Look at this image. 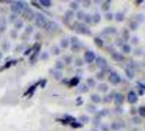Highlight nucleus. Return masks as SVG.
<instances>
[{"label":"nucleus","mask_w":145,"mask_h":131,"mask_svg":"<svg viewBox=\"0 0 145 131\" xmlns=\"http://www.w3.org/2000/svg\"><path fill=\"white\" fill-rule=\"evenodd\" d=\"M27 7L28 5L25 2H14L10 5V10L12 13L17 16V15L22 13V11Z\"/></svg>","instance_id":"1"},{"label":"nucleus","mask_w":145,"mask_h":131,"mask_svg":"<svg viewBox=\"0 0 145 131\" xmlns=\"http://www.w3.org/2000/svg\"><path fill=\"white\" fill-rule=\"evenodd\" d=\"M74 27H75L76 32L78 33H81V34H90L91 33L88 27H87V26L84 25L83 23L76 22L75 25H74Z\"/></svg>","instance_id":"2"},{"label":"nucleus","mask_w":145,"mask_h":131,"mask_svg":"<svg viewBox=\"0 0 145 131\" xmlns=\"http://www.w3.org/2000/svg\"><path fill=\"white\" fill-rule=\"evenodd\" d=\"M34 20H35V25L38 27H42L44 26V24L47 22V18L41 13H37L35 14V17H34Z\"/></svg>","instance_id":"3"},{"label":"nucleus","mask_w":145,"mask_h":131,"mask_svg":"<svg viewBox=\"0 0 145 131\" xmlns=\"http://www.w3.org/2000/svg\"><path fill=\"white\" fill-rule=\"evenodd\" d=\"M44 28L45 31H47L48 32H56L58 28H59V26H58V24L57 23H55L54 21H47L45 24H44Z\"/></svg>","instance_id":"4"},{"label":"nucleus","mask_w":145,"mask_h":131,"mask_svg":"<svg viewBox=\"0 0 145 131\" xmlns=\"http://www.w3.org/2000/svg\"><path fill=\"white\" fill-rule=\"evenodd\" d=\"M22 16L24 19L27 20H34V17H35V13L30 7H27L22 11Z\"/></svg>","instance_id":"5"},{"label":"nucleus","mask_w":145,"mask_h":131,"mask_svg":"<svg viewBox=\"0 0 145 131\" xmlns=\"http://www.w3.org/2000/svg\"><path fill=\"white\" fill-rule=\"evenodd\" d=\"M95 60H96V65H97L100 69L104 70V69H106V68H107V66H108L107 60H106L105 59H104V57H102V56H98L97 58H95Z\"/></svg>","instance_id":"6"},{"label":"nucleus","mask_w":145,"mask_h":131,"mask_svg":"<svg viewBox=\"0 0 145 131\" xmlns=\"http://www.w3.org/2000/svg\"><path fill=\"white\" fill-rule=\"evenodd\" d=\"M110 81L111 82V84H113L114 85H116V84H119L120 83H121V78L117 72H112L110 75Z\"/></svg>","instance_id":"7"},{"label":"nucleus","mask_w":145,"mask_h":131,"mask_svg":"<svg viewBox=\"0 0 145 131\" xmlns=\"http://www.w3.org/2000/svg\"><path fill=\"white\" fill-rule=\"evenodd\" d=\"M95 53L92 50H88L85 53V61L88 63H92L95 60Z\"/></svg>","instance_id":"8"},{"label":"nucleus","mask_w":145,"mask_h":131,"mask_svg":"<svg viewBox=\"0 0 145 131\" xmlns=\"http://www.w3.org/2000/svg\"><path fill=\"white\" fill-rule=\"evenodd\" d=\"M127 100L131 104H135L137 101V94L134 91H130L127 94Z\"/></svg>","instance_id":"9"},{"label":"nucleus","mask_w":145,"mask_h":131,"mask_svg":"<svg viewBox=\"0 0 145 131\" xmlns=\"http://www.w3.org/2000/svg\"><path fill=\"white\" fill-rule=\"evenodd\" d=\"M116 32H117V30L115 27L107 26L102 31V33H104V35H113V34H115V33H116Z\"/></svg>","instance_id":"10"},{"label":"nucleus","mask_w":145,"mask_h":131,"mask_svg":"<svg viewBox=\"0 0 145 131\" xmlns=\"http://www.w3.org/2000/svg\"><path fill=\"white\" fill-rule=\"evenodd\" d=\"M124 127H125V124L123 123L122 122H113V123H111V125H110L111 129L114 130V131L120 130Z\"/></svg>","instance_id":"11"},{"label":"nucleus","mask_w":145,"mask_h":131,"mask_svg":"<svg viewBox=\"0 0 145 131\" xmlns=\"http://www.w3.org/2000/svg\"><path fill=\"white\" fill-rule=\"evenodd\" d=\"M114 100H115V102L116 104L118 105H121L124 101V96H123V94L121 93H116L115 95H114Z\"/></svg>","instance_id":"12"},{"label":"nucleus","mask_w":145,"mask_h":131,"mask_svg":"<svg viewBox=\"0 0 145 131\" xmlns=\"http://www.w3.org/2000/svg\"><path fill=\"white\" fill-rule=\"evenodd\" d=\"M51 73L52 76H53V78L55 79V80H60L61 78H63V73L61 71H58V70H52L51 71Z\"/></svg>","instance_id":"13"},{"label":"nucleus","mask_w":145,"mask_h":131,"mask_svg":"<svg viewBox=\"0 0 145 131\" xmlns=\"http://www.w3.org/2000/svg\"><path fill=\"white\" fill-rule=\"evenodd\" d=\"M111 56L113 58V60H115V61H122L123 60H124V56H123V54L119 53V52H113L111 54Z\"/></svg>","instance_id":"14"},{"label":"nucleus","mask_w":145,"mask_h":131,"mask_svg":"<svg viewBox=\"0 0 145 131\" xmlns=\"http://www.w3.org/2000/svg\"><path fill=\"white\" fill-rule=\"evenodd\" d=\"M90 99L91 100L93 103H95V104H98V103H100L101 102V97L99 94H91V96H90Z\"/></svg>","instance_id":"15"},{"label":"nucleus","mask_w":145,"mask_h":131,"mask_svg":"<svg viewBox=\"0 0 145 131\" xmlns=\"http://www.w3.org/2000/svg\"><path fill=\"white\" fill-rule=\"evenodd\" d=\"M125 73L126 75V77H127L129 79H133L134 78V71L133 70H132L131 68H129V67H126L125 68Z\"/></svg>","instance_id":"16"},{"label":"nucleus","mask_w":145,"mask_h":131,"mask_svg":"<svg viewBox=\"0 0 145 131\" xmlns=\"http://www.w3.org/2000/svg\"><path fill=\"white\" fill-rule=\"evenodd\" d=\"M98 89L100 91V92H103V93H105L107 92L108 90H109V86H108L107 84H104V83H101L98 85Z\"/></svg>","instance_id":"17"},{"label":"nucleus","mask_w":145,"mask_h":131,"mask_svg":"<svg viewBox=\"0 0 145 131\" xmlns=\"http://www.w3.org/2000/svg\"><path fill=\"white\" fill-rule=\"evenodd\" d=\"M74 16H75V12H74L73 10H68L66 11V13H64V17L69 20L73 19Z\"/></svg>","instance_id":"18"},{"label":"nucleus","mask_w":145,"mask_h":131,"mask_svg":"<svg viewBox=\"0 0 145 131\" xmlns=\"http://www.w3.org/2000/svg\"><path fill=\"white\" fill-rule=\"evenodd\" d=\"M135 21H136V22H137L138 24L143 23L144 21V15L143 13L137 14L135 16Z\"/></svg>","instance_id":"19"},{"label":"nucleus","mask_w":145,"mask_h":131,"mask_svg":"<svg viewBox=\"0 0 145 131\" xmlns=\"http://www.w3.org/2000/svg\"><path fill=\"white\" fill-rule=\"evenodd\" d=\"M69 44H70V41H69V39H67V38L61 39L60 42V47L63 48V49H67L68 47H69Z\"/></svg>","instance_id":"20"},{"label":"nucleus","mask_w":145,"mask_h":131,"mask_svg":"<svg viewBox=\"0 0 145 131\" xmlns=\"http://www.w3.org/2000/svg\"><path fill=\"white\" fill-rule=\"evenodd\" d=\"M121 50H122V52L123 53H125V54H129L131 52V50H132V48H131V45L130 44H124L121 46Z\"/></svg>","instance_id":"21"},{"label":"nucleus","mask_w":145,"mask_h":131,"mask_svg":"<svg viewBox=\"0 0 145 131\" xmlns=\"http://www.w3.org/2000/svg\"><path fill=\"white\" fill-rule=\"evenodd\" d=\"M77 90L79 91L80 93H87L88 91V87L87 84H80L78 86Z\"/></svg>","instance_id":"22"},{"label":"nucleus","mask_w":145,"mask_h":131,"mask_svg":"<svg viewBox=\"0 0 145 131\" xmlns=\"http://www.w3.org/2000/svg\"><path fill=\"white\" fill-rule=\"evenodd\" d=\"M124 18H125V16L122 12H117L115 16V19L117 22H121V21H123V20H124Z\"/></svg>","instance_id":"23"},{"label":"nucleus","mask_w":145,"mask_h":131,"mask_svg":"<svg viewBox=\"0 0 145 131\" xmlns=\"http://www.w3.org/2000/svg\"><path fill=\"white\" fill-rule=\"evenodd\" d=\"M70 50H71V51L74 53H77L81 50V45H80L79 43H77V44H71V46H70Z\"/></svg>","instance_id":"24"},{"label":"nucleus","mask_w":145,"mask_h":131,"mask_svg":"<svg viewBox=\"0 0 145 131\" xmlns=\"http://www.w3.org/2000/svg\"><path fill=\"white\" fill-rule=\"evenodd\" d=\"M92 23H95V24L99 23L101 20V16L98 13H95L93 16H92Z\"/></svg>","instance_id":"25"},{"label":"nucleus","mask_w":145,"mask_h":131,"mask_svg":"<svg viewBox=\"0 0 145 131\" xmlns=\"http://www.w3.org/2000/svg\"><path fill=\"white\" fill-rule=\"evenodd\" d=\"M110 113V111L108 110V109H102V110H100L99 112H98V118H101V117H106V116H108Z\"/></svg>","instance_id":"26"},{"label":"nucleus","mask_w":145,"mask_h":131,"mask_svg":"<svg viewBox=\"0 0 145 131\" xmlns=\"http://www.w3.org/2000/svg\"><path fill=\"white\" fill-rule=\"evenodd\" d=\"M110 8V1H106L101 5V10L103 11H108Z\"/></svg>","instance_id":"27"},{"label":"nucleus","mask_w":145,"mask_h":131,"mask_svg":"<svg viewBox=\"0 0 145 131\" xmlns=\"http://www.w3.org/2000/svg\"><path fill=\"white\" fill-rule=\"evenodd\" d=\"M6 26H7V21H6L5 18L4 17L0 18V29L2 31H4L6 28Z\"/></svg>","instance_id":"28"},{"label":"nucleus","mask_w":145,"mask_h":131,"mask_svg":"<svg viewBox=\"0 0 145 131\" xmlns=\"http://www.w3.org/2000/svg\"><path fill=\"white\" fill-rule=\"evenodd\" d=\"M55 70H58V71H61L63 68H64V63L63 61H61V60H57L56 62H55Z\"/></svg>","instance_id":"29"},{"label":"nucleus","mask_w":145,"mask_h":131,"mask_svg":"<svg viewBox=\"0 0 145 131\" xmlns=\"http://www.w3.org/2000/svg\"><path fill=\"white\" fill-rule=\"evenodd\" d=\"M87 85L88 87H91V88H93L95 87V85H96V82L92 78H88L87 79Z\"/></svg>","instance_id":"30"},{"label":"nucleus","mask_w":145,"mask_h":131,"mask_svg":"<svg viewBox=\"0 0 145 131\" xmlns=\"http://www.w3.org/2000/svg\"><path fill=\"white\" fill-rule=\"evenodd\" d=\"M85 15H86V13H85L84 11H82V10H78V11L76 13L75 16H76V18H77L78 20H83V19H84V17H85Z\"/></svg>","instance_id":"31"},{"label":"nucleus","mask_w":145,"mask_h":131,"mask_svg":"<svg viewBox=\"0 0 145 131\" xmlns=\"http://www.w3.org/2000/svg\"><path fill=\"white\" fill-rule=\"evenodd\" d=\"M130 39V35H129V32L126 29H125L122 32V40L123 41H128Z\"/></svg>","instance_id":"32"},{"label":"nucleus","mask_w":145,"mask_h":131,"mask_svg":"<svg viewBox=\"0 0 145 131\" xmlns=\"http://www.w3.org/2000/svg\"><path fill=\"white\" fill-rule=\"evenodd\" d=\"M138 26H139V24L137 22H136L135 20L132 21V22L129 24V27H130V29L132 31H136V30L138 28Z\"/></svg>","instance_id":"33"},{"label":"nucleus","mask_w":145,"mask_h":131,"mask_svg":"<svg viewBox=\"0 0 145 131\" xmlns=\"http://www.w3.org/2000/svg\"><path fill=\"white\" fill-rule=\"evenodd\" d=\"M84 22L86 24H92V16L91 15H89V14H86L85 15V17H84Z\"/></svg>","instance_id":"34"},{"label":"nucleus","mask_w":145,"mask_h":131,"mask_svg":"<svg viewBox=\"0 0 145 131\" xmlns=\"http://www.w3.org/2000/svg\"><path fill=\"white\" fill-rule=\"evenodd\" d=\"M70 7L71 9V10H76L79 8V4L76 1H72L70 3Z\"/></svg>","instance_id":"35"},{"label":"nucleus","mask_w":145,"mask_h":131,"mask_svg":"<svg viewBox=\"0 0 145 131\" xmlns=\"http://www.w3.org/2000/svg\"><path fill=\"white\" fill-rule=\"evenodd\" d=\"M94 43H95V44L99 48H102L104 46V41L102 40L100 38H94Z\"/></svg>","instance_id":"36"},{"label":"nucleus","mask_w":145,"mask_h":131,"mask_svg":"<svg viewBox=\"0 0 145 131\" xmlns=\"http://www.w3.org/2000/svg\"><path fill=\"white\" fill-rule=\"evenodd\" d=\"M132 123H133L134 124H136V125H138V124H141L142 123V119L140 117H138V116H134L133 118H132Z\"/></svg>","instance_id":"37"},{"label":"nucleus","mask_w":145,"mask_h":131,"mask_svg":"<svg viewBox=\"0 0 145 131\" xmlns=\"http://www.w3.org/2000/svg\"><path fill=\"white\" fill-rule=\"evenodd\" d=\"M51 52L54 56H59L60 54V48L57 46H53L51 48Z\"/></svg>","instance_id":"38"},{"label":"nucleus","mask_w":145,"mask_h":131,"mask_svg":"<svg viewBox=\"0 0 145 131\" xmlns=\"http://www.w3.org/2000/svg\"><path fill=\"white\" fill-rule=\"evenodd\" d=\"M133 54H134V56H143V48H137L134 50Z\"/></svg>","instance_id":"39"},{"label":"nucleus","mask_w":145,"mask_h":131,"mask_svg":"<svg viewBox=\"0 0 145 131\" xmlns=\"http://www.w3.org/2000/svg\"><path fill=\"white\" fill-rule=\"evenodd\" d=\"M79 121L82 123H88L89 122V118L86 115H82V116H80Z\"/></svg>","instance_id":"40"},{"label":"nucleus","mask_w":145,"mask_h":131,"mask_svg":"<svg viewBox=\"0 0 145 131\" xmlns=\"http://www.w3.org/2000/svg\"><path fill=\"white\" fill-rule=\"evenodd\" d=\"M87 110H88V112H90V113H94V112L97 111V107H96V106H95L94 105L90 104V105L88 106Z\"/></svg>","instance_id":"41"},{"label":"nucleus","mask_w":145,"mask_h":131,"mask_svg":"<svg viewBox=\"0 0 145 131\" xmlns=\"http://www.w3.org/2000/svg\"><path fill=\"white\" fill-rule=\"evenodd\" d=\"M33 30L34 29L32 26H27L25 27V33H26V35H30L33 32Z\"/></svg>","instance_id":"42"},{"label":"nucleus","mask_w":145,"mask_h":131,"mask_svg":"<svg viewBox=\"0 0 145 131\" xmlns=\"http://www.w3.org/2000/svg\"><path fill=\"white\" fill-rule=\"evenodd\" d=\"M39 3L46 8H48L49 6H51V4H52L51 1H49V0H41Z\"/></svg>","instance_id":"43"},{"label":"nucleus","mask_w":145,"mask_h":131,"mask_svg":"<svg viewBox=\"0 0 145 131\" xmlns=\"http://www.w3.org/2000/svg\"><path fill=\"white\" fill-rule=\"evenodd\" d=\"M23 25H24L23 21L21 20H17L15 22V28H17V29H20L21 27H23Z\"/></svg>","instance_id":"44"},{"label":"nucleus","mask_w":145,"mask_h":131,"mask_svg":"<svg viewBox=\"0 0 145 131\" xmlns=\"http://www.w3.org/2000/svg\"><path fill=\"white\" fill-rule=\"evenodd\" d=\"M104 77H105V73H104V72L100 71V72H97L96 78L98 79V80H103V79L104 78Z\"/></svg>","instance_id":"45"},{"label":"nucleus","mask_w":145,"mask_h":131,"mask_svg":"<svg viewBox=\"0 0 145 131\" xmlns=\"http://www.w3.org/2000/svg\"><path fill=\"white\" fill-rule=\"evenodd\" d=\"M113 99V97H112V94H106V95H104V102H105V103H110V102H111V100Z\"/></svg>","instance_id":"46"},{"label":"nucleus","mask_w":145,"mask_h":131,"mask_svg":"<svg viewBox=\"0 0 145 131\" xmlns=\"http://www.w3.org/2000/svg\"><path fill=\"white\" fill-rule=\"evenodd\" d=\"M64 61L66 65H70V64H71V62H72V57L70 56H64Z\"/></svg>","instance_id":"47"},{"label":"nucleus","mask_w":145,"mask_h":131,"mask_svg":"<svg viewBox=\"0 0 145 131\" xmlns=\"http://www.w3.org/2000/svg\"><path fill=\"white\" fill-rule=\"evenodd\" d=\"M17 20H18L17 16L15 14H11V15H10V16H9V20H10V23H15Z\"/></svg>","instance_id":"48"},{"label":"nucleus","mask_w":145,"mask_h":131,"mask_svg":"<svg viewBox=\"0 0 145 131\" xmlns=\"http://www.w3.org/2000/svg\"><path fill=\"white\" fill-rule=\"evenodd\" d=\"M92 122V124H93L95 127H98L100 125V118L98 117H95Z\"/></svg>","instance_id":"49"},{"label":"nucleus","mask_w":145,"mask_h":131,"mask_svg":"<svg viewBox=\"0 0 145 131\" xmlns=\"http://www.w3.org/2000/svg\"><path fill=\"white\" fill-rule=\"evenodd\" d=\"M130 39H131V43L133 45H137L138 44V43H139V38H137V36H133V37H132Z\"/></svg>","instance_id":"50"},{"label":"nucleus","mask_w":145,"mask_h":131,"mask_svg":"<svg viewBox=\"0 0 145 131\" xmlns=\"http://www.w3.org/2000/svg\"><path fill=\"white\" fill-rule=\"evenodd\" d=\"M75 64L76 66H83V64H84V60L81 59V58H77V59L75 60Z\"/></svg>","instance_id":"51"},{"label":"nucleus","mask_w":145,"mask_h":131,"mask_svg":"<svg viewBox=\"0 0 145 131\" xmlns=\"http://www.w3.org/2000/svg\"><path fill=\"white\" fill-rule=\"evenodd\" d=\"M138 113H139V115L142 118L145 117V107L144 106H140V107L138 108Z\"/></svg>","instance_id":"52"},{"label":"nucleus","mask_w":145,"mask_h":131,"mask_svg":"<svg viewBox=\"0 0 145 131\" xmlns=\"http://www.w3.org/2000/svg\"><path fill=\"white\" fill-rule=\"evenodd\" d=\"M104 16H105L106 20H112L113 17H114L113 14L111 13V12H106L105 15H104Z\"/></svg>","instance_id":"53"},{"label":"nucleus","mask_w":145,"mask_h":131,"mask_svg":"<svg viewBox=\"0 0 145 131\" xmlns=\"http://www.w3.org/2000/svg\"><path fill=\"white\" fill-rule=\"evenodd\" d=\"M10 37L12 38H16L18 37V33H17V31L15 29H13L10 31Z\"/></svg>","instance_id":"54"},{"label":"nucleus","mask_w":145,"mask_h":131,"mask_svg":"<svg viewBox=\"0 0 145 131\" xmlns=\"http://www.w3.org/2000/svg\"><path fill=\"white\" fill-rule=\"evenodd\" d=\"M78 84H79V78H74L70 80V85H72V86H75V85Z\"/></svg>","instance_id":"55"},{"label":"nucleus","mask_w":145,"mask_h":131,"mask_svg":"<svg viewBox=\"0 0 145 131\" xmlns=\"http://www.w3.org/2000/svg\"><path fill=\"white\" fill-rule=\"evenodd\" d=\"M115 44L117 46H122L123 44H124V41L122 40V38H117L115 40Z\"/></svg>","instance_id":"56"},{"label":"nucleus","mask_w":145,"mask_h":131,"mask_svg":"<svg viewBox=\"0 0 145 131\" xmlns=\"http://www.w3.org/2000/svg\"><path fill=\"white\" fill-rule=\"evenodd\" d=\"M48 57H49V54H48V52H46V51L41 54V59H42V60H48Z\"/></svg>","instance_id":"57"},{"label":"nucleus","mask_w":145,"mask_h":131,"mask_svg":"<svg viewBox=\"0 0 145 131\" xmlns=\"http://www.w3.org/2000/svg\"><path fill=\"white\" fill-rule=\"evenodd\" d=\"M70 44H77V43H79V39L76 37H71L70 39Z\"/></svg>","instance_id":"58"},{"label":"nucleus","mask_w":145,"mask_h":131,"mask_svg":"<svg viewBox=\"0 0 145 131\" xmlns=\"http://www.w3.org/2000/svg\"><path fill=\"white\" fill-rule=\"evenodd\" d=\"M115 113H118V114H121L123 112V109L121 107V106H117V107L115 109Z\"/></svg>","instance_id":"59"},{"label":"nucleus","mask_w":145,"mask_h":131,"mask_svg":"<svg viewBox=\"0 0 145 131\" xmlns=\"http://www.w3.org/2000/svg\"><path fill=\"white\" fill-rule=\"evenodd\" d=\"M92 4V2L91 1H84V2H82V4H83V6H84V7H86V8H88L89 7V5H90Z\"/></svg>","instance_id":"60"},{"label":"nucleus","mask_w":145,"mask_h":131,"mask_svg":"<svg viewBox=\"0 0 145 131\" xmlns=\"http://www.w3.org/2000/svg\"><path fill=\"white\" fill-rule=\"evenodd\" d=\"M71 126L74 127V128H80L82 125H81V124H80V123H76L75 122H74V123H71Z\"/></svg>","instance_id":"61"},{"label":"nucleus","mask_w":145,"mask_h":131,"mask_svg":"<svg viewBox=\"0 0 145 131\" xmlns=\"http://www.w3.org/2000/svg\"><path fill=\"white\" fill-rule=\"evenodd\" d=\"M101 129L103 131H108L109 130V128H108V126L106 125V124H104V125H103L101 127Z\"/></svg>","instance_id":"62"},{"label":"nucleus","mask_w":145,"mask_h":131,"mask_svg":"<svg viewBox=\"0 0 145 131\" xmlns=\"http://www.w3.org/2000/svg\"><path fill=\"white\" fill-rule=\"evenodd\" d=\"M92 131H98L97 129H93V130H92Z\"/></svg>","instance_id":"63"},{"label":"nucleus","mask_w":145,"mask_h":131,"mask_svg":"<svg viewBox=\"0 0 145 131\" xmlns=\"http://www.w3.org/2000/svg\"><path fill=\"white\" fill-rule=\"evenodd\" d=\"M0 54H1V53H0Z\"/></svg>","instance_id":"64"}]
</instances>
